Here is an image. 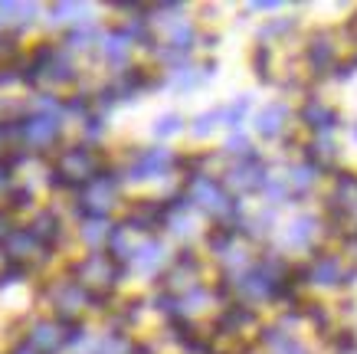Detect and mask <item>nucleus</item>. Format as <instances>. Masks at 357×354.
Masks as SVG:
<instances>
[{
	"instance_id": "f3484780",
	"label": "nucleus",
	"mask_w": 357,
	"mask_h": 354,
	"mask_svg": "<svg viewBox=\"0 0 357 354\" xmlns=\"http://www.w3.org/2000/svg\"><path fill=\"white\" fill-rule=\"evenodd\" d=\"M289 118H292V108L285 105V102H269V105H262L252 118V128L259 138H282L285 128H289Z\"/></svg>"
},
{
	"instance_id": "7ed1b4c3",
	"label": "nucleus",
	"mask_w": 357,
	"mask_h": 354,
	"mask_svg": "<svg viewBox=\"0 0 357 354\" xmlns=\"http://www.w3.org/2000/svg\"><path fill=\"white\" fill-rule=\"evenodd\" d=\"M105 171V158L98 154V148L92 145H73V148H63L53 161V177L56 187H66V191H82L89 181H96L98 174Z\"/></svg>"
},
{
	"instance_id": "f257e3e1",
	"label": "nucleus",
	"mask_w": 357,
	"mask_h": 354,
	"mask_svg": "<svg viewBox=\"0 0 357 354\" xmlns=\"http://www.w3.org/2000/svg\"><path fill=\"white\" fill-rule=\"evenodd\" d=\"M187 204L194 207L197 216H210L217 226H236L243 210H239V200L229 197L227 187L220 184V177H210L204 171H190L184 181V191Z\"/></svg>"
},
{
	"instance_id": "0eeeda50",
	"label": "nucleus",
	"mask_w": 357,
	"mask_h": 354,
	"mask_svg": "<svg viewBox=\"0 0 357 354\" xmlns=\"http://www.w3.org/2000/svg\"><path fill=\"white\" fill-rule=\"evenodd\" d=\"M269 164L262 161L259 154H246L236 161L227 164V171L220 174V184L227 187L229 197H249V193H262L269 184Z\"/></svg>"
},
{
	"instance_id": "b1692460",
	"label": "nucleus",
	"mask_w": 357,
	"mask_h": 354,
	"mask_svg": "<svg viewBox=\"0 0 357 354\" xmlns=\"http://www.w3.org/2000/svg\"><path fill=\"white\" fill-rule=\"evenodd\" d=\"M50 23L56 27H86L89 23V3H79V0H59V3H50Z\"/></svg>"
},
{
	"instance_id": "f704fd0d",
	"label": "nucleus",
	"mask_w": 357,
	"mask_h": 354,
	"mask_svg": "<svg viewBox=\"0 0 357 354\" xmlns=\"http://www.w3.org/2000/svg\"><path fill=\"white\" fill-rule=\"evenodd\" d=\"M33 204V191L30 187H7V210H26Z\"/></svg>"
},
{
	"instance_id": "c9c22d12",
	"label": "nucleus",
	"mask_w": 357,
	"mask_h": 354,
	"mask_svg": "<svg viewBox=\"0 0 357 354\" xmlns=\"http://www.w3.org/2000/svg\"><path fill=\"white\" fill-rule=\"evenodd\" d=\"M26 276H30V272H26V269H20V266H3V269H0V292L10 289V286H20Z\"/></svg>"
},
{
	"instance_id": "a211bd4d",
	"label": "nucleus",
	"mask_w": 357,
	"mask_h": 354,
	"mask_svg": "<svg viewBox=\"0 0 357 354\" xmlns=\"http://www.w3.org/2000/svg\"><path fill=\"white\" fill-rule=\"evenodd\" d=\"M167 266V246H164L158 236H151L144 246L135 253V256L128 259V266H125V272H138V276H154V272H161V269Z\"/></svg>"
},
{
	"instance_id": "393cba45",
	"label": "nucleus",
	"mask_w": 357,
	"mask_h": 354,
	"mask_svg": "<svg viewBox=\"0 0 357 354\" xmlns=\"http://www.w3.org/2000/svg\"><path fill=\"white\" fill-rule=\"evenodd\" d=\"M259 344L266 348V354H308V348L295 334L285 332V328H266V332H259Z\"/></svg>"
},
{
	"instance_id": "f8f14e48",
	"label": "nucleus",
	"mask_w": 357,
	"mask_h": 354,
	"mask_svg": "<svg viewBox=\"0 0 357 354\" xmlns=\"http://www.w3.org/2000/svg\"><path fill=\"white\" fill-rule=\"evenodd\" d=\"M0 249H3L7 266H20V269H26V272H30L33 266H40V263L50 259V249H46L26 226H17V230L0 243Z\"/></svg>"
},
{
	"instance_id": "39448f33",
	"label": "nucleus",
	"mask_w": 357,
	"mask_h": 354,
	"mask_svg": "<svg viewBox=\"0 0 357 354\" xmlns=\"http://www.w3.org/2000/svg\"><path fill=\"white\" fill-rule=\"evenodd\" d=\"M7 131H10L13 141H20L23 148L30 151H46L53 148L59 135H63V115H53V112H26V115L7 121Z\"/></svg>"
},
{
	"instance_id": "6ab92c4d",
	"label": "nucleus",
	"mask_w": 357,
	"mask_h": 354,
	"mask_svg": "<svg viewBox=\"0 0 357 354\" xmlns=\"http://www.w3.org/2000/svg\"><path fill=\"white\" fill-rule=\"evenodd\" d=\"M314 236H318V216L298 214L295 220H289V223L282 226L279 243L285 249H308L314 243Z\"/></svg>"
},
{
	"instance_id": "c756f323",
	"label": "nucleus",
	"mask_w": 357,
	"mask_h": 354,
	"mask_svg": "<svg viewBox=\"0 0 357 354\" xmlns=\"http://www.w3.org/2000/svg\"><path fill=\"white\" fill-rule=\"evenodd\" d=\"M109 233H112L109 220H102V216H82V230H79V236H82L86 246H92V253L109 243Z\"/></svg>"
},
{
	"instance_id": "7c9ffc66",
	"label": "nucleus",
	"mask_w": 357,
	"mask_h": 354,
	"mask_svg": "<svg viewBox=\"0 0 357 354\" xmlns=\"http://www.w3.org/2000/svg\"><path fill=\"white\" fill-rule=\"evenodd\" d=\"M154 138H174L184 131V115L181 112H164V115L154 118Z\"/></svg>"
},
{
	"instance_id": "79ce46f5",
	"label": "nucleus",
	"mask_w": 357,
	"mask_h": 354,
	"mask_svg": "<svg viewBox=\"0 0 357 354\" xmlns=\"http://www.w3.org/2000/svg\"><path fill=\"white\" fill-rule=\"evenodd\" d=\"M354 141H357V125H354Z\"/></svg>"
},
{
	"instance_id": "1a4fd4ad",
	"label": "nucleus",
	"mask_w": 357,
	"mask_h": 354,
	"mask_svg": "<svg viewBox=\"0 0 357 354\" xmlns=\"http://www.w3.org/2000/svg\"><path fill=\"white\" fill-rule=\"evenodd\" d=\"M119 197H121V177L105 168L96 181H89L86 187L79 191V214L109 220V214L119 207Z\"/></svg>"
},
{
	"instance_id": "4468645a",
	"label": "nucleus",
	"mask_w": 357,
	"mask_h": 354,
	"mask_svg": "<svg viewBox=\"0 0 357 354\" xmlns=\"http://www.w3.org/2000/svg\"><path fill=\"white\" fill-rule=\"evenodd\" d=\"M151 230H144V226H138V223H131L128 216L121 220V223H115L112 226V233H109V256L112 259H119L121 266H128V259L138 253L148 239H151Z\"/></svg>"
},
{
	"instance_id": "c85d7f7f",
	"label": "nucleus",
	"mask_w": 357,
	"mask_h": 354,
	"mask_svg": "<svg viewBox=\"0 0 357 354\" xmlns=\"http://www.w3.org/2000/svg\"><path fill=\"white\" fill-rule=\"evenodd\" d=\"M92 354H144V348L131 341L128 334H121V332H109V334H102V338L96 341Z\"/></svg>"
},
{
	"instance_id": "a19ab883",
	"label": "nucleus",
	"mask_w": 357,
	"mask_h": 354,
	"mask_svg": "<svg viewBox=\"0 0 357 354\" xmlns=\"http://www.w3.org/2000/svg\"><path fill=\"white\" fill-rule=\"evenodd\" d=\"M10 354H36V351H30V348H26V344H20V348H13Z\"/></svg>"
},
{
	"instance_id": "e433bc0d",
	"label": "nucleus",
	"mask_w": 357,
	"mask_h": 354,
	"mask_svg": "<svg viewBox=\"0 0 357 354\" xmlns=\"http://www.w3.org/2000/svg\"><path fill=\"white\" fill-rule=\"evenodd\" d=\"M295 30V20L292 17H282V20H272V23H266L259 30V36L266 40V36H285V33H292Z\"/></svg>"
},
{
	"instance_id": "5701e85b",
	"label": "nucleus",
	"mask_w": 357,
	"mask_h": 354,
	"mask_svg": "<svg viewBox=\"0 0 357 354\" xmlns=\"http://www.w3.org/2000/svg\"><path fill=\"white\" fill-rule=\"evenodd\" d=\"M314 181H318V168H312L308 161L292 164L289 171L282 174V184H285V193H289V200H298V197H305V193L314 187Z\"/></svg>"
},
{
	"instance_id": "bb28decb",
	"label": "nucleus",
	"mask_w": 357,
	"mask_h": 354,
	"mask_svg": "<svg viewBox=\"0 0 357 354\" xmlns=\"http://www.w3.org/2000/svg\"><path fill=\"white\" fill-rule=\"evenodd\" d=\"M249 112H252V98H249V96H236L233 102L220 105V121H223V128H229V131H243Z\"/></svg>"
},
{
	"instance_id": "20e7f679",
	"label": "nucleus",
	"mask_w": 357,
	"mask_h": 354,
	"mask_svg": "<svg viewBox=\"0 0 357 354\" xmlns=\"http://www.w3.org/2000/svg\"><path fill=\"white\" fill-rule=\"evenodd\" d=\"M73 279L102 305L112 292L119 289V282L125 279V266H121L119 259H112L109 253L96 249V253H89L86 259H79L76 266H73Z\"/></svg>"
},
{
	"instance_id": "4be33fe9",
	"label": "nucleus",
	"mask_w": 357,
	"mask_h": 354,
	"mask_svg": "<svg viewBox=\"0 0 357 354\" xmlns=\"http://www.w3.org/2000/svg\"><path fill=\"white\" fill-rule=\"evenodd\" d=\"M40 243H43L50 253H53L59 243H63V220H59V214L56 210H40V214L30 220V226H26Z\"/></svg>"
},
{
	"instance_id": "2eb2a0df",
	"label": "nucleus",
	"mask_w": 357,
	"mask_h": 354,
	"mask_svg": "<svg viewBox=\"0 0 357 354\" xmlns=\"http://www.w3.org/2000/svg\"><path fill=\"white\" fill-rule=\"evenodd\" d=\"M354 276V269L344 266V259L341 256H331V253H321V256H314L305 269V279L312 282V286H321V289H335V286H347Z\"/></svg>"
},
{
	"instance_id": "ea45409f",
	"label": "nucleus",
	"mask_w": 357,
	"mask_h": 354,
	"mask_svg": "<svg viewBox=\"0 0 357 354\" xmlns=\"http://www.w3.org/2000/svg\"><path fill=\"white\" fill-rule=\"evenodd\" d=\"M10 168H7V164H3V158H0V191H3V187H10Z\"/></svg>"
},
{
	"instance_id": "58836bf2",
	"label": "nucleus",
	"mask_w": 357,
	"mask_h": 354,
	"mask_svg": "<svg viewBox=\"0 0 357 354\" xmlns=\"http://www.w3.org/2000/svg\"><path fill=\"white\" fill-rule=\"evenodd\" d=\"M246 10H279V0H252L246 3Z\"/></svg>"
},
{
	"instance_id": "aec40b11",
	"label": "nucleus",
	"mask_w": 357,
	"mask_h": 354,
	"mask_svg": "<svg viewBox=\"0 0 357 354\" xmlns=\"http://www.w3.org/2000/svg\"><path fill=\"white\" fill-rule=\"evenodd\" d=\"M213 69H217V63H204V66L187 63V66H181V69H171L164 82H167L174 92H194V89L206 86V82L213 79Z\"/></svg>"
},
{
	"instance_id": "72a5a7b5",
	"label": "nucleus",
	"mask_w": 357,
	"mask_h": 354,
	"mask_svg": "<svg viewBox=\"0 0 357 354\" xmlns=\"http://www.w3.org/2000/svg\"><path fill=\"white\" fill-rule=\"evenodd\" d=\"M17 36L13 33H0V69H10L17 63Z\"/></svg>"
},
{
	"instance_id": "6e6552de",
	"label": "nucleus",
	"mask_w": 357,
	"mask_h": 354,
	"mask_svg": "<svg viewBox=\"0 0 357 354\" xmlns=\"http://www.w3.org/2000/svg\"><path fill=\"white\" fill-rule=\"evenodd\" d=\"M184 168V161L177 158V151L171 148H141L131 154V161L125 164V181L131 184H144V181H161L171 171Z\"/></svg>"
},
{
	"instance_id": "f03ea898",
	"label": "nucleus",
	"mask_w": 357,
	"mask_h": 354,
	"mask_svg": "<svg viewBox=\"0 0 357 354\" xmlns=\"http://www.w3.org/2000/svg\"><path fill=\"white\" fill-rule=\"evenodd\" d=\"M23 82L43 89V96H53V89H66L76 82V66L73 56L56 43H40L36 53L23 66Z\"/></svg>"
},
{
	"instance_id": "4c0bfd02",
	"label": "nucleus",
	"mask_w": 357,
	"mask_h": 354,
	"mask_svg": "<svg viewBox=\"0 0 357 354\" xmlns=\"http://www.w3.org/2000/svg\"><path fill=\"white\" fill-rule=\"evenodd\" d=\"M17 230V223H13V214L7 210V207H0V243L7 239V236Z\"/></svg>"
},
{
	"instance_id": "9b49d317",
	"label": "nucleus",
	"mask_w": 357,
	"mask_h": 354,
	"mask_svg": "<svg viewBox=\"0 0 357 354\" xmlns=\"http://www.w3.org/2000/svg\"><path fill=\"white\" fill-rule=\"evenodd\" d=\"M200 276H204V263H200L190 249L177 253L174 263L167 266V272H164V295H171V299H184L187 292H194V289L204 286Z\"/></svg>"
},
{
	"instance_id": "a878e982",
	"label": "nucleus",
	"mask_w": 357,
	"mask_h": 354,
	"mask_svg": "<svg viewBox=\"0 0 357 354\" xmlns=\"http://www.w3.org/2000/svg\"><path fill=\"white\" fill-rule=\"evenodd\" d=\"M36 13H40L36 3H17V0H3V3H0V23H7L13 30L30 27V23L36 20Z\"/></svg>"
},
{
	"instance_id": "423d86ee",
	"label": "nucleus",
	"mask_w": 357,
	"mask_h": 354,
	"mask_svg": "<svg viewBox=\"0 0 357 354\" xmlns=\"http://www.w3.org/2000/svg\"><path fill=\"white\" fill-rule=\"evenodd\" d=\"M86 338V328L79 322H59V318H40L26 328V348L36 354H59Z\"/></svg>"
},
{
	"instance_id": "dca6fc26",
	"label": "nucleus",
	"mask_w": 357,
	"mask_h": 354,
	"mask_svg": "<svg viewBox=\"0 0 357 354\" xmlns=\"http://www.w3.org/2000/svg\"><path fill=\"white\" fill-rule=\"evenodd\" d=\"M131 50H135V40H131L121 27H119V30L102 33V40H98V53H102V59H105L112 69H119V73H125V69H128Z\"/></svg>"
},
{
	"instance_id": "412c9836",
	"label": "nucleus",
	"mask_w": 357,
	"mask_h": 354,
	"mask_svg": "<svg viewBox=\"0 0 357 354\" xmlns=\"http://www.w3.org/2000/svg\"><path fill=\"white\" fill-rule=\"evenodd\" d=\"M298 118H302L305 128L314 131V138L318 135H331L337 128V112L328 102H321V98H308L302 105V112H298Z\"/></svg>"
},
{
	"instance_id": "ddd939ff",
	"label": "nucleus",
	"mask_w": 357,
	"mask_h": 354,
	"mask_svg": "<svg viewBox=\"0 0 357 354\" xmlns=\"http://www.w3.org/2000/svg\"><path fill=\"white\" fill-rule=\"evenodd\" d=\"M256 332H259V322H256L252 309L236 305V302H233V305H223V311H220V318H217V334L220 338L249 344L252 338H256Z\"/></svg>"
},
{
	"instance_id": "473e14b6",
	"label": "nucleus",
	"mask_w": 357,
	"mask_h": 354,
	"mask_svg": "<svg viewBox=\"0 0 357 354\" xmlns=\"http://www.w3.org/2000/svg\"><path fill=\"white\" fill-rule=\"evenodd\" d=\"M220 125H223V121H220V108H210V112H204V115L194 118L190 131H194V138H210Z\"/></svg>"
},
{
	"instance_id": "9d476101",
	"label": "nucleus",
	"mask_w": 357,
	"mask_h": 354,
	"mask_svg": "<svg viewBox=\"0 0 357 354\" xmlns=\"http://www.w3.org/2000/svg\"><path fill=\"white\" fill-rule=\"evenodd\" d=\"M46 299H50V305H53V311H56V318H59V322H79V318L89 311V305H98V302L92 299V295H89V292L82 289L73 276L50 282Z\"/></svg>"
},
{
	"instance_id": "2f4dec72",
	"label": "nucleus",
	"mask_w": 357,
	"mask_h": 354,
	"mask_svg": "<svg viewBox=\"0 0 357 354\" xmlns=\"http://www.w3.org/2000/svg\"><path fill=\"white\" fill-rule=\"evenodd\" d=\"M223 154H227L229 161L246 158V154H256V148H252V138H249L246 131H229L227 145H223Z\"/></svg>"
},
{
	"instance_id": "cd10ccee",
	"label": "nucleus",
	"mask_w": 357,
	"mask_h": 354,
	"mask_svg": "<svg viewBox=\"0 0 357 354\" xmlns=\"http://www.w3.org/2000/svg\"><path fill=\"white\" fill-rule=\"evenodd\" d=\"M98 40H102V33H98L92 23H86V27H76V30L66 33L63 50L69 56H73V53H89V50H96V46H98Z\"/></svg>"
}]
</instances>
